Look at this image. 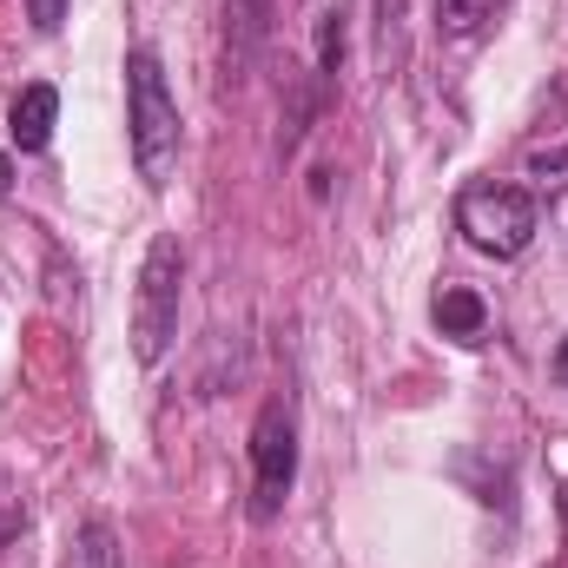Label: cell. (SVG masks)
Returning a JSON list of instances; mask_svg holds the SVG:
<instances>
[{"instance_id":"1","label":"cell","mask_w":568,"mask_h":568,"mask_svg":"<svg viewBox=\"0 0 568 568\" xmlns=\"http://www.w3.org/2000/svg\"><path fill=\"white\" fill-rule=\"evenodd\" d=\"M126 140H133V165L140 179L159 192L179 165V100L165 87V67L152 47L126 53Z\"/></svg>"},{"instance_id":"2","label":"cell","mask_w":568,"mask_h":568,"mask_svg":"<svg viewBox=\"0 0 568 568\" xmlns=\"http://www.w3.org/2000/svg\"><path fill=\"white\" fill-rule=\"evenodd\" d=\"M456 232H463L483 258H523L529 239H536V199H529L523 185L476 179V185H463V199H456Z\"/></svg>"},{"instance_id":"3","label":"cell","mask_w":568,"mask_h":568,"mask_svg":"<svg viewBox=\"0 0 568 568\" xmlns=\"http://www.w3.org/2000/svg\"><path fill=\"white\" fill-rule=\"evenodd\" d=\"M179 284H185V252L172 232H159L145 245L140 291H133V357L140 364H159L179 337Z\"/></svg>"},{"instance_id":"4","label":"cell","mask_w":568,"mask_h":568,"mask_svg":"<svg viewBox=\"0 0 568 568\" xmlns=\"http://www.w3.org/2000/svg\"><path fill=\"white\" fill-rule=\"evenodd\" d=\"M291 483H297V417L284 397H272L252 424V516L258 523H272L284 509Z\"/></svg>"},{"instance_id":"5","label":"cell","mask_w":568,"mask_h":568,"mask_svg":"<svg viewBox=\"0 0 568 568\" xmlns=\"http://www.w3.org/2000/svg\"><path fill=\"white\" fill-rule=\"evenodd\" d=\"M53 126H60V93H53L47 80L20 87V93H13V113H7L13 145H20V152H47V145H53Z\"/></svg>"},{"instance_id":"6","label":"cell","mask_w":568,"mask_h":568,"mask_svg":"<svg viewBox=\"0 0 568 568\" xmlns=\"http://www.w3.org/2000/svg\"><path fill=\"white\" fill-rule=\"evenodd\" d=\"M429 317H436V331L456 337V344H483V331H489V304H483L476 291H463V284H443L436 304H429Z\"/></svg>"},{"instance_id":"7","label":"cell","mask_w":568,"mask_h":568,"mask_svg":"<svg viewBox=\"0 0 568 568\" xmlns=\"http://www.w3.org/2000/svg\"><path fill=\"white\" fill-rule=\"evenodd\" d=\"M67 568H126V549H120V536H113V523H80V536H73V549H67Z\"/></svg>"},{"instance_id":"8","label":"cell","mask_w":568,"mask_h":568,"mask_svg":"<svg viewBox=\"0 0 568 568\" xmlns=\"http://www.w3.org/2000/svg\"><path fill=\"white\" fill-rule=\"evenodd\" d=\"M503 7H509V0H436V20H443V33L469 40V33H483Z\"/></svg>"},{"instance_id":"9","label":"cell","mask_w":568,"mask_h":568,"mask_svg":"<svg viewBox=\"0 0 568 568\" xmlns=\"http://www.w3.org/2000/svg\"><path fill=\"white\" fill-rule=\"evenodd\" d=\"M20 529H27V496H20V483L0 469V549H7Z\"/></svg>"},{"instance_id":"10","label":"cell","mask_w":568,"mask_h":568,"mask_svg":"<svg viewBox=\"0 0 568 568\" xmlns=\"http://www.w3.org/2000/svg\"><path fill=\"white\" fill-rule=\"evenodd\" d=\"M27 13H33V27H40V33H60V20H67V0H27Z\"/></svg>"},{"instance_id":"11","label":"cell","mask_w":568,"mask_h":568,"mask_svg":"<svg viewBox=\"0 0 568 568\" xmlns=\"http://www.w3.org/2000/svg\"><path fill=\"white\" fill-rule=\"evenodd\" d=\"M529 172H536V179H556V172H568V145H556V152H536V159H529Z\"/></svg>"},{"instance_id":"12","label":"cell","mask_w":568,"mask_h":568,"mask_svg":"<svg viewBox=\"0 0 568 568\" xmlns=\"http://www.w3.org/2000/svg\"><path fill=\"white\" fill-rule=\"evenodd\" d=\"M556 377H562V390H568V337H562V351H556Z\"/></svg>"},{"instance_id":"13","label":"cell","mask_w":568,"mask_h":568,"mask_svg":"<svg viewBox=\"0 0 568 568\" xmlns=\"http://www.w3.org/2000/svg\"><path fill=\"white\" fill-rule=\"evenodd\" d=\"M7 185H13V165H7V152H0V199H7Z\"/></svg>"},{"instance_id":"14","label":"cell","mask_w":568,"mask_h":568,"mask_svg":"<svg viewBox=\"0 0 568 568\" xmlns=\"http://www.w3.org/2000/svg\"><path fill=\"white\" fill-rule=\"evenodd\" d=\"M556 225H562V232H568V192H562V199H556Z\"/></svg>"},{"instance_id":"15","label":"cell","mask_w":568,"mask_h":568,"mask_svg":"<svg viewBox=\"0 0 568 568\" xmlns=\"http://www.w3.org/2000/svg\"><path fill=\"white\" fill-rule=\"evenodd\" d=\"M556 509H562V523H568V476H562V496H556Z\"/></svg>"}]
</instances>
